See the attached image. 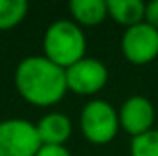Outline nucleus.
<instances>
[{
  "mask_svg": "<svg viewBox=\"0 0 158 156\" xmlns=\"http://www.w3.org/2000/svg\"><path fill=\"white\" fill-rule=\"evenodd\" d=\"M35 156H72L64 145H40Z\"/></svg>",
  "mask_w": 158,
  "mask_h": 156,
  "instance_id": "13",
  "label": "nucleus"
},
{
  "mask_svg": "<svg viewBox=\"0 0 158 156\" xmlns=\"http://www.w3.org/2000/svg\"><path fill=\"white\" fill-rule=\"evenodd\" d=\"M13 83L26 103L42 109L57 105L68 92L64 68L53 64L44 55L24 57L15 68Z\"/></svg>",
  "mask_w": 158,
  "mask_h": 156,
  "instance_id": "1",
  "label": "nucleus"
},
{
  "mask_svg": "<svg viewBox=\"0 0 158 156\" xmlns=\"http://www.w3.org/2000/svg\"><path fill=\"white\" fill-rule=\"evenodd\" d=\"M40 145L35 123L22 117L0 121V156H35Z\"/></svg>",
  "mask_w": 158,
  "mask_h": 156,
  "instance_id": "4",
  "label": "nucleus"
},
{
  "mask_svg": "<svg viewBox=\"0 0 158 156\" xmlns=\"http://www.w3.org/2000/svg\"><path fill=\"white\" fill-rule=\"evenodd\" d=\"M72 20L77 26H98L109 18L107 0H72L68 4Z\"/></svg>",
  "mask_w": 158,
  "mask_h": 156,
  "instance_id": "9",
  "label": "nucleus"
},
{
  "mask_svg": "<svg viewBox=\"0 0 158 156\" xmlns=\"http://www.w3.org/2000/svg\"><path fill=\"white\" fill-rule=\"evenodd\" d=\"M79 129L86 142L107 145L119 132L118 110L105 99H92L81 109Z\"/></svg>",
  "mask_w": 158,
  "mask_h": 156,
  "instance_id": "3",
  "label": "nucleus"
},
{
  "mask_svg": "<svg viewBox=\"0 0 158 156\" xmlns=\"http://www.w3.org/2000/svg\"><path fill=\"white\" fill-rule=\"evenodd\" d=\"M66 72V86L77 96H96L109 83V68L96 57H85Z\"/></svg>",
  "mask_w": 158,
  "mask_h": 156,
  "instance_id": "6",
  "label": "nucleus"
},
{
  "mask_svg": "<svg viewBox=\"0 0 158 156\" xmlns=\"http://www.w3.org/2000/svg\"><path fill=\"white\" fill-rule=\"evenodd\" d=\"M42 55L61 68H70L86 57V35L74 20L52 22L42 37Z\"/></svg>",
  "mask_w": 158,
  "mask_h": 156,
  "instance_id": "2",
  "label": "nucleus"
},
{
  "mask_svg": "<svg viewBox=\"0 0 158 156\" xmlns=\"http://www.w3.org/2000/svg\"><path fill=\"white\" fill-rule=\"evenodd\" d=\"M119 129H123L131 138L142 136L153 130L155 123V107L145 96H131L127 97L118 110Z\"/></svg>",
  "mask_w": 158,
  "mask_h": 156,
  "instance_id": "7",
  "label": "nucleus"
},
{
  "mask_svg": "<svg viewBox=\"0 0 158 156\" xmlns=\"http://www.w3.org/2000/svg\"><path fill=\"white\" fill-rule=\"evenodd\" d=\"M121 53L127 63L145 66L158 57V30L145 20L127 28L121 35Z\"/></svg>",
  "mask_w": 158,
  "mask_h": 156,
  "instance_id": "5",
  "label": "nucleus"
},
{
  "mask_svg": "<svg viewBox=\"0 0 158 156\" xmlns=\"http://www.w3.org/2000/svg\"><path fill=\"white\" fill-rule=\"evenodd\" d=\"M131 156H158V129L132 138Z\"/></svg>",
  "mask_w": 158,
  "mask_h": 156,
  "instance_id": "12",
  "label": "nucleus"
},
{
  "mask_svg": "<svg viewBox=\"0 0 158 156\" xmlns=\"http://www.w3.org/2000/svg\"><path fill=\"white\" fill-rule=\"evenodd\" d=\"M35 127L42 145H64L72 136V119L64 112H48Z\"/></svg>",
  "mask_w": 158,
  "mask_h": 156,
  "instance_id": "8",
  "label": "nucleus"
},
{
  "mask_svg": "<svg viewBox=\"0 0 158 156\" xmlns=\"http://www.w3.org/2000/svg\"><path fill=\"white\" fill-rule=\"evenodd\" d=\"M109 18L119 26L132 28L145 20V4L142 0H107Z\"/></svg>",
  "mask_w": 158,
  "mask_h": 156,
  "instance_id": "10",
  "label": "nucleus"
},
{
  "mask_svg": "<svg viewBox=\"0 0 158 156\" xmlns=\"http://www.w3.org/2000/svg\"><path fill=\"white\" fill-rule=\"evenodd\" d=\"M28 11L26 0H0V31L17 28L28 17Z\"/></svg>",
  "mask_w": 158,
  "mask_h": 156,
  "instance_id": "11",
  "label": "nucleus"
},
{
  "mask_svg": "<svg viewBox=\"0 0 158 156\" xmlns=\"http://www.w3.org/2000/svg\"><path fill=\"white\" fill-rule=\"evenodd\" d=\"M145 22L158 30V0L145 4Z\"/></svg>",
  "mask_w": 158,
  "mask_h": 156,
  "instance_id": "14",
  "label": "nucleus"
}]
</instances>
